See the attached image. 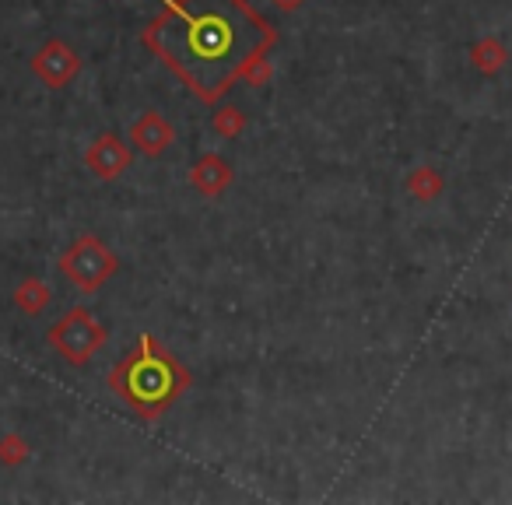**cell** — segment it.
I'll return each instance as SVG.
<instances>
[{"label": "cell", "instance_id": "cell-1", "mask_svg": "<svg viewBox=\"0 0 512 505\" xmlns=\"http://www.w3.org/2000/svg\"><path fill=\"white\" fill-rule=\"evenodd\" d=\"M141 39L204 106H214L235 85L271 81L278 29L249 0H165Z\"/></svg>", "mask_w": 512, "mask_h": 505}, {"label": "cell", "instance_id": "cell-2", "mask_svg": "<svg viewBox=\"0 0 512 505\" xmlns=\"http://www.w3.org/2000/svg\"><path fill=\"white\" fill-rule=\"evenodd\" d=\"M106 386L144 421H158L179 397H186L193 376L158 337L144 334L134 351L109 369Z\"/></svg>", "mask_w": 512, "mask_h": 505}, {"label": "cell", "instance_id": "cell-3", "mask_svg": "<svg viewBox=\"0 0 512 505\" xmlns=\"http://www.w3.org/2000/svg\"><path fill=\"white\" fill-rule=\"evenodd\" d=\"M46 341H50V348L57 351L67 365L85 369V365L106 348L109 330L88 306H74L46 330Z\"/></svg>", "mask_w": 512, "mask_h": 505}, {"label": "cell", "instance_id": "cell-4", "mask_svg": "<svg viewBox=\"0 0 512 505\" xmlns=\"http://www.w3.org/2000/svg\"><path fill=\"white\" fill-rule=\"evenodd\" d=\"M120 260L116 253L99 239V235L85 232L64 249L60 257V274L71 281V288H78L81 295H95L102 285H109V278H116Z\"/></svg>", "mask_w": 512, "mask_h": 505}, {"label": "cell", "instance_id": "cell-5", "mask_svg": "<svg viewBox=\"0 0 512 505\" xmlns=\"http://www.w3.org/2000/svg\"><path fill=\"white\" fill-rule=\"evenodd\" d=\"M81 67H85V60H81V53L74 50L67 39L53 36L46 39L43 46H39L36 53H32V74H36L39 81H43L46 88H67L74 78L81 74Z\"/></svg>", "mask_w": 512, "mask_h": 505}, {"label": "cell", "instance_id": "cell-6", "mask_svg": "<svg viewBox=\"0 0 512 505\" xmlns=\"http://www.w3.org/2000/svg\"><path fill=\"white\" fill-rule=\"evenodd\" d=\"M130 165H134V148H130V141H123L120 134H113V130L99 134L85 148V169L92 172L99 183H116Z\"/></svg>", "mask_w": 512, "mask_h": 505}, {"label": "cell", "instance_id": "cell-7", "mask_svg": "<svg viewBox=\"0 0 512 505\" xmlns=\"http://www.w3.org/2000/svg\"><path fill=\"white\" fill-rule=\"evenodd\" d=\"M127 141H130V148H134L137 155L162 158L165 151L176 144V127H172L169 116L158 113V109H144V113L137 116L134 123H130Z\"/></svg>", "mask_w": 512, "mask_h": 505}, {"label": "cell", "instance_id": "cell-8", "mask_svg": "<svg viewBox=\"0 0 512 505\" xmlns=\"http://www.w3.org/2000/svg\"><path fill=\"white\" fill-rule=\"evenodd\" d=\"M186 179H190V186H193V193H197V197L221 200L228 190H232L235 169H232V162L221 155V151H207V155H200L197 162L190 165Z\"/></svg>", "mask_w": 512, "mask_h": 505}, {"label": "cell", "instance_id": "cell-9", "mask_svg": "<svg viewBox=\"0 0 512 505\" xmlns=\"http://www.w3.org/2000/svg\"><path fill=\"white\" fill-rule=\"evenodd\" d=\"M467 60H470V67L481 74V78H498V74L509 67L512 53H509V46H505V39L498 36V32H488V36H481V39H474V43H470Z\"/></svg>", "mask_w": 512, "mask_h": 505}, {"label": "cell", "instance_id": "cell-10", "mask_svg": "<svg viewBox=\"0 0 512 505\" xmlns=\"http://www.w3.org/2000/svg\"><path fill=\"white\" fill-rule=\"evenodd\" d=\"M446 190V172L435 169V165H414L404 176V193L411 200H418V204H435V200L446 197Z\"/></svg>", "mask_w": 512, "mask_h": 505}, {"label": "cell", "instance_id": "cell-11", "mask_svg": "<svg viewBox=\"0 0 512 505\" xmlns=\"http://www.w3.org/2000/svg\"><path fill=\"white\" fill-rule=\"evenodd\" d=\"M249 127V116L246 109L232 106V102H214V113H211V134L221 137V141H235L242 137Z\"/></svg>", "mask_w": 512, "mask_h": 505}, {"label": "cell", "instance_id": "cell-12", "mask_svg": "<svg viewBox=\"0 0 512 505\" xmlns=\"http://www.w3.org/2000/svg\"><path fill=\"white\" fill-rule=\"evenodd\" d=\"M53 302V292L43 278H25L22 285L15 288V309L25 316H39L46 313V306Z\"/></svg>", "mask_w": 512, "mask_h": 505}, {"label": "cell", "instance_id": "cell-13", "mask_svg": "<svg viewBox=\"0 0 512 505\" xmlns=\"http://www.w3.org/2000/svg\"><path fill=\"white\" fill-rule=\"evenodd\" d=\"M29 453H32L29 442L18 432L0 435V463H4V467H22V463L29 460Z\"/></svg>", "mask_w": 512, "mask_h": 505}, {"label": "cell", "instance_id": "cell-14", "mask_svg": "<svg viewBox=\"0 0 512 505\" xmlns=\"http://www.w3.org/2000/svg\"><path fill=\"white\" fill-rule=\"evenodd\" d=\"M306 4L309 0H271V8L281 11V15H295V11H302Z\"/></svg>", "mask_w": 512, "mask_h": 505}]
</instances>
